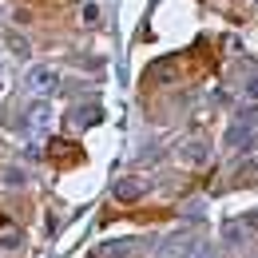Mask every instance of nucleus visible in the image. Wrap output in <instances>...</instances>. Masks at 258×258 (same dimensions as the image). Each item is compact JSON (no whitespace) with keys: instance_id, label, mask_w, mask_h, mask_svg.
I'll return each instance as SVG.
<instances>
[{"instance_id":"obj_2","label":"nucleus","mask_w":258,"mask_h":258,"mask_svg":"<svg viewBox=\"0 0 258 258\" xmlns=\"http://www.w3.org/2000/svg\"><path fill=\"white\" fill-rule=\"evenodd\" d=\"M48 163L60 167V171H72V167L84 163V147H80L76 139H52V143H48Z\"/></svg>"},{"instance_id":"obj_10","label":"nucleus","mask_w":258,"mask_h":258,"mask_svg":"<svg viewBox=\"0 0 258 258\" xmlns=\"http://www.w3.org/2000/svg\"><path fill=\"white\" fill-rule=\"evenodd\" d=\"M12 223V215H8V211H4V207H0V230H4V226Z\"/></svg>"},{"instance_id":"obj_4","label":"nucleus","mask_w":258,"mask_h":258,"mask_svg":"<svg viewBox=\"0 0 258 258\" xmlns=\"http://www.w3.org/2000/svg\"><path fill=\"white\" fill-rule=\"evenodd\" d=\"M28 84H32L36 92H44V88L56 84V72H52V68H32V72H28Z\"/></svg>"},{"instance_id":"obj_1","label":"nucleus","mask_w":258,"mask_h":258,"mask_svg":"<svg viewBox=\"0 0 258 258\" xmlns=\"http://www.w3.org/2000/svg\"><path fill=\"white\" fill-rule=\"evenodd\" d=\"M175 163L179 167H187V171H203L207 163H211V139L207 135H183L179 143H175Z\"/></svg>"},{"instance_id":"obj_6","label":"nucleus","mask_w":258,"mask_h":258,"mask_svg":"<svg viewBox=\"0 0 258 258\" xmlns=\"http://www.w3.org/2000/svg\"><path fill=\"white\" fill-rule=\"evenodd\" d=\"M20 242H24V230H20L16 223H8L4 230H0V246H20Z\"/></svg>"},{"instance_id":"obj_7","label":"nucleus","mask_w":258,"mask_h":258,"mask_svg":"<svg viewBox=\"0 0 258 258\" xmlns=\"http://www.w3.org/2000/svg\"><path fill=\"white\" fill-rule=\"evenodd\" d=\"M8 48H12V56H16V60H28V52H32V48H28V40H20L16 32H8Z\"/></svg>"},{"instance_id":"obj_8","label":"nucleus","mask_w":258,"mask_h":258,"mask_svg":"<svg viewBox=\"0 0 258 258\" xmlns=\"http://www.w3.org/2000/svg\"><path fill=\"white\" fill-rule=\"evenodd\" d=\"M238 183L254 187V183H258V163H242V167H238Z\"/></svg>"},{"instance_id":"obj_9","label":"nucleus","mask_w":258,"mask_h":258,"mask_svg":"<svg viewBox=\"0 0 258 258\" xmlns=\"http://www.w3.org/2000/svg\"><path fill=\"white\" fill-rule=\"evenodd\" d=\"M246 96H250V99H258V68L250 72V80H246Z\"/></svg>"},{"instance_id":"obj_5","label":"nucleus","mask_w":258,"mask_h":258,"mask_svg":"<svg viewBox=\"0 0 258 258\" xmlns=\"http://www.w3.org/2000/svg\"><path fill=\"white\" fill-rule=\"evenodd\" d=\"M99 119H103V111H99L96 103H92V107H76V111H72V123H99Z\"/></svg>"},{"instance_id":"obj_3","label":"nucleus","mask_w":258,"mask_h":258,"mask_svg":"<svg viewBox=\"0 0 258 258\" xmlns=\"http://www.w3.org/2000/svg\"><path fill=\"white\" fill-rule=\"evenodd\" d=\"M147 191V179H139V175H127V179H115V187H111V199L115 203H139Z\"/></svg>"}]
</instances>
